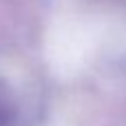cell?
Returning a JSON list of instances; mask_svg holds the SVG:
<instances>
[{
    "label": "cell",
    "instance_id": "cell-1",
    "mask_svg": "<svg viewBox=\"0 0 126 126\" xmlns=\"http://www.w3.org/2000/svg\"><path fill=\"white\" fill-rule=\"evenodd\" d=\"M4 122H7V111H4V106L0 104V126L4 124Z\"/></svg>",
    "mask_w": 126,
    "mask_h": 126
}]
</instances>
